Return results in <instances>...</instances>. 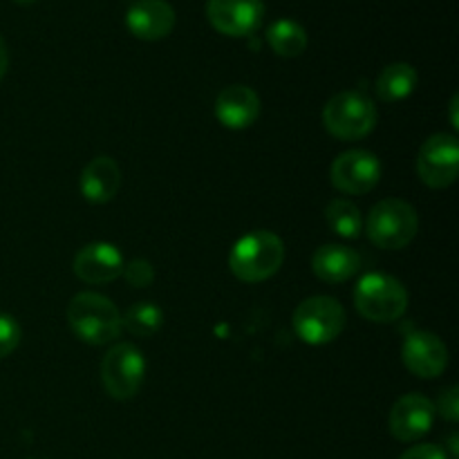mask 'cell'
I'll return each instance as SVG.
<instances>
[{
  "label": "cell",
  "instance_id": "2e32d148",
  "mask_svg": "<svg viewBox=\"0 0 459 459\" xmlns=\"http://www.w3.org/2000/svg\"><path fill=\"white\" fill-rule=\"evenodd\" d=\"M119 164L108 155L94 157V160L85 166L79 179L81 195H83L90 204H106V202L115 200V195L119 193Z\"/></svg>",
  "mask_w": 459,
  "mask_h": 459
},
{
  "label": "cell",
  "instance_id": "5bb4252c",
  "mask_svg": "<svg viewBox=\"0 0 459 459\" xmlns=\"http://www.w3.org/2000/svg\"><path fill=\"white\" fill-rule=\"evenodd\" d=\"M126 25L139 40H161L173 31L175 9L166 0H137L126 13Z\"/></svg>",
  "mask_w": 459,
  "mask_h": 459
},
{
  "label": "cell",
  "instance_id": "3957f363",
  "mask_svg": "<svg viewBox=\"0 0 459 459\" xmlns=\"http://www.w3.org/2000/svg\"><path fill=\"white\" fill-rule=\"evenodd\" d=\"M417 231H420V218L415 206L399 197H385L377 202L368 215L366 233L379 249H406L415 240Z\"/></svg>",
  "mask_w": 459,
  "mask_h": 459
},
{
  "label": "cell",
  "instance_id": "7c38bea8",
  "mask_svg": "<svg viewBox=\"0 0 459 459\" xmlns=\"http://www.w3.org/2000/svg\"><path fill=\"white\" fill-rule=\"evenodd\" d=\"M402 361L420 379H437L448 366V350L433 332H411L403 339Z\"/></svg>",
  "mask_w": 459,
  "mask_h": 459
},
{
  "label": "cell",
  "instance_id": "9c48e42d",
  "mask_svg": "<svg viewBox=\"0 0 459 459\" xmlns=\"http://www.w3.org/2000/svg\"><path fill=\"white\" fill-rule=\"evenodd\" d=\"M330 179L334 188L345 195H366L379 184L381 161L375 152L354 148L336 157L330 169Z\"/></svg>",
  "mask_w": 459,
  "mask_h": 459
},
{
  "label": "cell",
  "instance_id": "e0dca14e",
  "mask_svg": "<svg viewBox=\"0 0 459 459\" xmlns=\"http://www.w3.org/2000/svg\"><path fill=\"white\" fill-rule=\"evenodd\" d=\"M361 269V255L343 245H323L312 255V272L330 285L350 281Z\"/></svg>",
  "mask_w": 459,
  "mask_h": 459
},
{
  "label": "cell",
  "instance_id": "cb8c5ba5",
  "mask_svg": "<svg viewBox=\"0 0 459 459\" xmlns=\"http://www.w3.org/2000/svg\"><path fill=\"white\" fill-rule=\"evenodd\" d=\"M435 412L444 417L448 421L459 420V394L457 388H448L446 393H442V397L437 399V406H435Z\"/></svg>",
  "mask_w": 459,
  "mask_h": 459
},
{
  "label": "cell",
  "instance_id": "5b68a950",
  "mask_svg": "<svg viewBox=\"0 0 459 459\" xmlns=\"http://www.w3.org/2000/svg\"><path fill=\"white\" fill-rule=\"evenodd\" d=\"M354 307L372 323H393L408 309V291L394 276L368 273L354 290Z\"/></svg>",
  "mask_w": 459,
  "mask_h": 459
},
{
  "label": "cell",
  "instance_id": "30bf717a",
  "mask_svg": "<svg viewBox=\"0 0 459 459\" xmlns=\"http://www.w3.org/2000/svg\"><path fill=\"white\" fill-rule=\"evenodd\" d=\"M206 18L220 34L242 39L251 36L264 18L263 0H209Z\"/></svg>",
  "mask_w": 459,
  "mask_h": 459
},
{
  "label": "cell",
  "instance_id": "603a6c76",
  "mask_svg": "<svg viewBox=\"0 0 459 459\" xmlns=\"http://www.w3.org/2000/svg\"><path fill=\"white\" fill-rule=\"evenodd\" d=\"M121 273H124V278L133 287H148L152 278H155V269H152V264L146 258L130 260L128 264H124V272Z\"/></svg>",
  "mask_w": 459,
  "mask_h": 459
},
{
  "label": "cell",
  "instance_id": "7402d4cb",
  "mask_svg": "<svg viewBox=\"0 0 459 459\" xmlns=\"http://www.w3.org/2000/svg\"><path fill=\"white\" fill-rule=\"evenodd\" d=\"M21 339L22 332L16 318L9 316V314H0V361L7 359L21 345Z\"/></svg>",
  "mask_w": 459,
  "mask_h": 459
},
{
  "label": "cell",
  "instance_id": "ba28073f",
  "mask_svg": "<svg viewBox=\"0 0 459 459\" xmlns=\"http://www.w3.org/2000/svg\"><path fill=\"white\" fill-rule=\"evenodd\" d=\"M417 173L430 188H448L459 175V143L453 134H433L417 155Z\"/></svg>",
  "mask_w": 459,
  "mask_h": 459
},
{
  "label": "cell",
  "instance_id": "44dd1931",
  "mask_svg": "<svg viewBox=\"0 0 459 459\" xmlns=\"http://www.w3.org/2000/svg\"><path fill=\"white\" fill-rule=\"evenodd\" d=\"M121 321H124V330H128L133 336H137V339H151L164 325V312L160 309V305L143 300V303L133 305L121 316Z\"/></svg>",
  "mask_w": 459,
  "mask_h": 459
},
{
  "label": "cell",
  "instance_id": "52a82bcc",
  "mask_svg": "<svg viewBox=\"0 0 459 459\" xmlns=\"http://www.w3.org/2000/svg\"><path fill=\"white\" fill-rule=\"evenodd\" d=\"M146 361L137 345L117 343L101 361V384L112 399H133L142 390Z\"/></svg>",
  "mask_w": 459,
  "mask_h": 459
},
{
  "label": "cell",
  "instance_id": "d4e9b609",
  "mask_svg": "<svg viewBox=\"0 0 459 459\" xmlns=\"http://www.w3.org/2000/svg\"><path fill=\"white\" fill-rule=\"evenodd\" d=\"M399 459H448V455L437 444H420V446L408 448Z\"/></svg>",
  "mask_w": 459,
  "mask_h": 459
},
{
  "label": "cell",
  "instance_id": "9a60e30c",
  "mask_svg": "<svg viewBox=\"0 0 459 459\" xmlns=\"http://www.w3.org/2000/svg\"><path fill=\"white\" fill-rule=\"evenodd\" d=\"M215 117L229 130H245L260 117V99L249 85H229L215 99Z\"/></svg>",
  "mask_w": 459,
  "mask_h": 459
},
{
  "label": "cell",
  "instance_id": "484cf974",
  "mask_svg": "<svg viewBox=\"0 0 459 459\" xmlns=\"http://www.w3.org/2000/svg\"><path fill=\"white\" fill-rule=\"evenodd\" d=\"M7 67H9V52L4 40L0 39V81H3L4 74H7Z\"/></svg>",
  "mask_w": 459,
  "mask_h": 459
},
{
  "label": "cell",
  "instance_id": "277c9868",
  "mask_svg": "<svg viewBox=\"0 0 459 459\" xmlns=\"http://www.w3.org/2000/svg\"><path fill=\"white\" fill-rule=\"evenodd\" d=\"M323 124L332 137L341 142H357L375 130L377 108L359 90H345L332 97L323 108Z\"/></svg>",
  "mask_w": 459,
  "mask_h": 459
},
{
  "label": "cell",
  "instance_id": "8992f818",
  "mask_svg": "<svg viewBox=\"0 0 459 459\" xmlns=\"http://www.w3.org/2000/svg\"><path fill=\"white\" fill-rule=\"evenodd\" d=\"M294 332L307 345H327L345 330V309L332 296H312L296 307Z\"/></svg>",
  "mask_w": 459,
  "mask_h": 459
},
{
  "label": "cell",
  "instance_id": "d6986e66",
  "mask_svg": "<svg viewBox=\"0 0 459 459\" xmlns=\"http://www.w3.org/2000/svg\"><path fill=\"white\" fill-rule=\"evenodd\" d=\"M267 43L278 56L296 58L307 48V31L300 22L282 18V21L272 22L267 27Z\"/></svg>",
  "mask_w": 459,
  "mask_h": 459
},
{
  "label": "cell",
  "instance_id": "ac0fdd59",
  "mask_svg": "<svg viewBox=\"0 0 459 459\" xmlns=\"http://www.w3.org/2000/svg\"><path fill=\"white\" fill-rule=\"evenodd\" d=\"M417 81L420 76L411 63H393L377 76V94L384 101H403L415 92Z\"/></svg>",
  "mask_w": 459,
  "mask_h": 459
},
{
  "label": "cell",
  "instance_id": "ffe728a7",
  "mask_svg": "<svg viewBox=\"0 0 459 459\" xmlns=\"http://www.w3.org/2000/svg\"><path fill=\"white\" fill-rule=\"evenodd\" d=\"M325 220L327 227L341 238H348V240H354V238L361 236L363 231V218L361 211H359L357 204H352L350 200H332L325 209Z\"/></svg>",
  "mask_w": 459,
  "mask_h": 459
},
{
  "label": "cell",
  "instance_id": "4fadbf2b",
  "mask_svg": "<svg viewBox=\"0 0 459 459\" xmlns=\"http://www.w3.org/2000/svg\"><path fill=\"white\" fill-rule=\"evenodd\" d=\"M124 272V255L110 242L85 245L74 258V273L88 285H106Z\"/></svg>",
  "mask_w": 459,
  "mask_h": 459
},
{
  "label": "cell",
  "instance_id": "4316f807",
  "mask_svg": "<svg viewBox=\"0 0 459 459\" xmlns=\"http://www.w3.org/2000/svg\"><path fill=\"white\" fill-rule=\"evenodd\" d=\"M18 4H31V3H36V0H16Z\"/></svg>",
  "mask_w": 459,
  "mask_h": 459
},
{
  "label": "cell",
  "instance_id": "7a4b0ae2",
  "mask_svg": "<svg viewBox=\"0 0 459 459\" xmlns=\"http://www.w3.org/2000/svg\"><path fill=\"white\" fill-rule=\"evenodd\" d=\"M285 263V245L272 231H251L233 245L229 269L242 282H263Z\"/></svg>",
  "mask_w": 459,
  "mask_h": 459
},
{
  "label": "cell",
  "instance_id": "6da1fadb",
  "mask_svg": "<svg viewBox=\"0 0 459 459\" xmlns=\"http://www.w3.org/2000/svg\"><path fill=\"white\" fill-rule=\"evenodd\" d=\"M72 332L88 345H108L124 332L121 312L110 299L94 291H81L67 305Z\"/></svg>",
  "mask_w": 459,
  "mask_h": 459
},
{
  "label": "cell",
  "instance_id": "8fae6325",
  "mask_svg": "<svg viewBox=\"0 0 459 459\" xmlns=\"http://www.w3.org/2000/svg\"><path fill=\"white\" fill-rule=\"evenodd\" d=\"M435 424V403L424 394H403L388 415V430L399 442H417Z\"/></svg>",
  "mask_w": 459,
  "mask_h": 459
}]
</instances>
